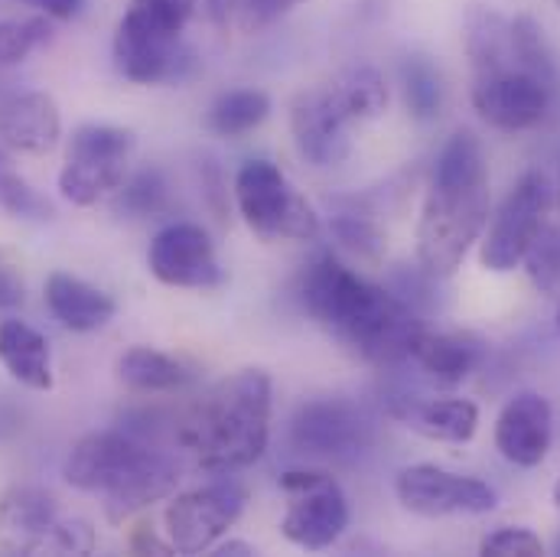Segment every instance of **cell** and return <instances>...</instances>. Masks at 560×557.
I'll list each match as a JSON object with an SVG mask.
<instances>
[{
    "instance_id": "33",
    "label": "cell",
    "mask_w": 560,
    "mask_h": 557,
    "mask_svg": "<svg viewBox=\"0 0 560 557\" xmlns=\"http://www.w3.org/2000/svg\"><path fill=\"white\" fill-rule=\"evenodd\" d=\"M525 271L532 283L541 293H558L560 290V232L545 225L532 248L525 252Z\"/></svg>"
},
{
    "instance_id": "21",
    "label": "cell",
    "mask_w": 560,
    "mask_h": 557,
    "mask_svg": "<svg viewBox=\"0 0 560 557\" xmlns=\"http://www.w3.org/2000/svg\"><path fill=\"white\" fill-rule=\"evenodd\" d=\"M46 306L72 333H95L118 313V303L105 290L66 271H56L46 280Z\"/></svg>"
},
{
    "instance_id": "43",
    "label": "cell",
    "mask_w": 560,
    "mask_h": 557,
    "mask_svg": "<svg viewBox=\"0 0 560 557\" xmlns=\"http://www.w3.org/2000/svg\"><path fill=\"white\" fill-rule=\"evenodd\" d=\"M558 329H560V306H558Z\"/></svg>"
},
{
    "instance_id": "45",
    "label": "cell",
    "mask_w": 560,
    "mask_h": 557,
    "mask_svg": "<svg viewBox=\"0 0 560 557\" xmlns=\"http://www.w3.org/2000/svg\"><path fill=\"white\" fill-rule=\"evenodd\" d=\"M555 3H558V7H560V0H555Z\"/></svg>"
},
{
    "instance_id": "2",
    "label": "cell",
    "mask_w": 560,
    "mask_h": 557,
    "mask_svg": "<svg viewBox=\"0 0 560 557\" xmlns=\"http://www.w3.org/2000/svg\"><path fill=\"white\" fill-rule=\"evenodd\" d=\"M489 222V163L472 131L443 143L418 219V262L430 278H450Z\"/></svg>"
},
{
    "instance_id": "20",
    "label": "cell",
    "mask_w": 560,
    "mask_h": 557,
    "mask_svg": "<svg viewBox=\"0 0 560 557\" xmlns=\"http://www.w3.org/2000/svg\"><path fill=\"white\" fill-rule=\"evenodd\" d=\"M62 138L59 105L46 92H26L0 108V140L20 153H49Z\"/></svg>"
},
{
    "instance_id": "12",
    "label": "cell",
    "mask_w": 560,
    "mask_h": 557,
    "mask_svg": "<svg viewBox=\"0 0 560 557\" xmlns=\"http://www.w3.org/2000/svg\"><path fill=\"white\" fill-rule=\"evenodd\" d=\"M375 437L369 415L342 398H313L290 420V446L316 460H349Z\"/></svg>"
},
{
    "instance_id": "23",
    "label": "cell",
    "mask_w": 560,
    "mask_h": 557,
    "mask_svg": "<svg viewBox=\"0 0 560 557\" xmlns=\"http://www.w3.org/2000/svg\"><path fill=\"white\" fill-rule=\"evenodd\" d=\"M176 486H179V466L166 453H153L125 486H118L115 492L105 496V515H108V522L121 525L131 515L143 512L147 506L170 499L176 492Z\"/></svg>"
},
{
    "instance_id": "5",
    "label": "cell",
    "mask_w": 560,
    "mask_h": 557,
    "mask_svg": "<svg viewBox=\"0 0 560 557\" xmlns=\"http://www.w3.org/2000/svg\"><path fill=\"white\" fill-rule=\"evenodd\" d=\"M0 548L10 555H92L95 529L85 519H66L43 489L10 486L0 496Z\"/></svg>"
},
{
    "instance_id": "32",
    "label": "cell",
    "mask_w": 560,
    "mask_h": 557,
    "mask_svg": "<svg viewBox=\"0 0 560 557\" xmlns=\"http://www.w3.org/2000/svg\"><path fill=\"white\" fill-rule=\"evenodd\" d=\"M329 232H332V239H336L342 248L355 252L359 258L378 262L382 252H385V235H382V229H378L369 216H362V212H336V216L329 219Z\"/></svg>"
},
{
    "instance_id": "1",
    "label": "cell",
    "mask_w": 560,
    "mask_h": 557,
    "mask_svg": "<svg viewBox=\"0 0 560 557\" xmlns=\"http://www.w3.org/2000/svg\"><path fill=\"white\" fill-rule=\"evenodd\" d=\"M300 303L329 336L369 365H398L423 329L418 310L398 293L346 268L336 255H319L300 275Z\"/></svg>"
},
{
    "instance_id": "15",
    "label": "cell",
    "mask_w": 560,
    "mask_h": 557,
    "mask_svg": "<svg viewBox=\"0 0 560 557\" xmlns=\"http://www.w3.org/2000/svg\"><path fill=\"white\" fill-rule=\"evenodd\" d=\"M156 450H147L140 440L121 430H95L75 440L66 456V483L82 492H115L125 486Z\"/></svg>"
},
{
    "instance_id": "29",
    "label": "cell",
    "mask_w": 560,
    "mask_h": 557,
    "mask_svg": "<svg viewBox=\"0 0 560 557\" xmlns=\"http://www.w3.org/2000/svg\"><path fill=\"white\" fill-rule=\"evenodd\" d=\"M509 26H512V53H515V62L525 72H532V76H538V79H545L548 85L558 89V62H555V53H551V46L545 39L541 23L535 16H528V13H522V16L509 20Z\"/></svg>"
},
{
    "instance_id": "42",
    "label": "cell",
    "mask_w": 560,
    "mask_h": 557,
    "mask_svg": "<svg viewBox=\"0 0 560 557\" xmlns=\"http://www.w3.org/2000/svg\"><path fill=\"white\" fill-rule=\"evenodd\" d=\"M551 499H555V509L560 512V479L555 483V489H551Z\"/></svg>"
},
{
    "instance_id": "36",
    "label": "cell",
    "mask_w": 560,
    "mask_h": 557,
    "mask_svg": "<svg viewBox=\"0 0 560 557\" xmlns=\"http://www.w3.org/2000/svg\"><path fill=\"white\" fill-rule=\"evenodd\" d=\"M479 552L489 557H541L545 542L528 529H499L482 538Z\"/></svg>"
},
{
    "instance_id": "9",
    "label": "cell",
    "mask_w": 560,
    "mask_h": 557,
    "mask_svg": "<svg viewBox=\"0 0 560 557\" xmlns=\"http://www.w3.org/2000/svg\"><path fill=\"white\" fill-rule=\"evenodd\" d=\"M551 206V186L545 179V173L532 170L525 173L505 196V202L499 206L482 248H479V262L486 271L492 275H509L525 262V252L532 248V242L538 239V232L545 229V212Z\"/></svg>"
},
{
    "instance_id": "3",
    "label": "cell",
    "mask_w": 560,
    "mask_h": 557,
    "mask_svg": "<svg viewBox=\"0 0 560 557\" xmlns=\"http://www.w3.org/2000/svg\"><path fill=\"white\" fill-rule=\"evenodd\" d=\"M275 382L265 369H242L222 379L179 427V443L199 466L219 476L258 463L271 440Z\"/></svg>"
},
{
    "instance_id": "35",
    "label": "cell",
    "mask_w": 560,
    "mask_h": 557,
    "mask_svg": "<svg viewBox=\"0 0 560 557\" xmlns=\"http://www.w3.org/2000/svg\"><path fill=\"white\" fill-rule=\"evenodd\" d=\"M0 209L16 219H49L52 216V206L16 170H7L0 176Z\"/></svg>"
},
{
    "instance_id": "27",
    "label": "cell",
    "mask_w": 560,
    "mask_h": 557,
    "mask_svg": "<svg viewBox=\"0 0 560 557\" xmlns=\"http://www.w3.org/2000/svg\"><path fill=\"white\" fill-rule=\"evenodd\" d=\"M271 115V98L261 89H232L209 108V128L219 138H245Z\"/></svg>"
},
{
    "instance_id": "11",
    "label": "cell",
    "mask_w": 560,
    "mask_h": 557,
    "mask_svg": "<svg viewBox=\"0 0 560 557\" xmlns=\"http://www.w3.org/2000/svg\"><path fill=\"white\" fill-rule=\"evenodd\" d=\"M398 502L423 519L443 515H486L495 509V489L476 476H463L433 463L405 466L395 479Z\"/></svg>"
},
{
    "instance_id": "40",
    "label": "cell",
    "mask_w": 560,
    "mask_h": 557,
    "mask_svg": "<svg viewBox=\"0 0 560 557\" xmlns=\"http://www.w3.org/2000/svg\"><path fill=\"white\" fill-rule=\"evenodd\" d=\"M212 552H215V555H235V557L255 555V548H252L248 542H225V545H215Z\"/></svg>"
},
{
    "instance_id": "10",
    "label": "cell",
    "mask_w": 560,
    "mask_h": 557,
    "mask_svg": "<svg viewBox=\"0 0 560 557\" xmlns=\"http://www.w3.org/2000/svg\"><path fill=\"white\" fill-rule=\"evenodd\" d=\"M245 502H248V492L229 479L183 492L163 512L166 542L179 555L212 552L229 535V529L242 519Z\"/></svg>"
},
{
    "instance_id": "14",
    "label": "cell",
    "mask_w": 560,
    "mask_h": 557,
    "mask_svg": "<svg viewBox=\"0 0 560 557\" xmlns=\"http://www.w3.org/2000/svg\"><path fill=\"white\" fill-rule=\"evenodd\" d=\"M147 268L160 283L183 290H215L225 280L209 232L192 222H173L160 229L150 242Z\"/></svg>"
},
{
    "instance_id": "7",
    "label": "cell",
    "mask_w": 560,
    "mask_h": 557,
    "mask_svg": "<svg viewBox=\"0 0 560 557\" xmlns=\"http://www.w3.org/2000/svg\"><path fill=\"white\" fill-rule=\"evenodd\" d=\"M138 140L118 125H82L66 147V163L59 170V193L72 206H98L115 196L128 179V166Z\"/></svg>"
},
{
    "instance_id": "18",
    "label": "cell",
    "mask_w": 560,
    "mask_h": 557,
    "mask_svg": "<svg viewBox=\"0 0 560 557\" xmlns=\"http://www.w3.org/2000/svg\"><path fill=\"white\" fill-rule=\"evenodd\" d=\"M392 415L405 427L418 430L427 440L443 443H469L479 430V408L466 398H418V395H392Z\"/></svg>"
},
{
    "instance_id": "24",
    "label": "cell",
    "mask_w": 560,
    "mask_h": 557,
    "mask_svg": "<svg viewBox=\"0 0 560 557\" xmlns=\"http://www.w3.org/2000/svg\"><path fill=\"white\" fill-rule=\"evenodd\" d=\"M466 56L472 66V76H486V72H499L505 66H515V53H512V26L502 13L486 10V7H472L466 13Z\"/></svg>"
},
{
    "instance_id": "8",
    "label": "cell",
    "mask_w": 560,
    "mask_h": 557,
    "mask_svg": "<svg viewBox=\"0 0 560 557\" xmlns=\"http://www.w3.org/2000/svg\"><path fill=\"white\" fill-rule=\"evenodd\" d=\"M287 512L280 535L303 552L332 548L349 529V499L326 469H287L280 473Z\"/></svg>"
},
{
    "instance_id": "6",
    "label": "cell",
    "mask_w": 560,
    "mask_h": 557,
    "mask_svg": "<svg viewBox=\"0 0 560 557\" xmlns=\"http://www.w3.org/2000/svg\"><path fill=\"white\" fill-rule=\"evenodd\" d=\"M235 202L245 225L265 242H316V209L287 183L271 160H248L235 176Z\"/></svg>"
},
{
    "instance_id": "17",
    "label": "cell",
    "mask_w": 560,
    "mask_h": 557,
    "mask_svg": "<svg viewBox=\"0 0 560 557\" xmlns=\"http://www.w3.org/2000/svg\"><path fill=\"white\" fill-rule=\"evenodd\" d=\"M555 440V408L538 392H518L495 420V450L515 466H541Z\"/></svg>"
},
{
    "instance_id": "25",
    "label": "cell",
    "mask_w": 560,
    "mask_h": 557,
    "mask_svg": "<svg viewBox=\"0 0 560 557\" xmlns=\"http://www.w3.org/2000/svg\"><path fill=\"white\" fill-rule=\"evenodd\" d=\"M118 375L131 392L143 395H160V392H176L189 382V369L150 346H135L118 359Z\"/></svg>"
},
{
    "instance_id": "28",
    "label": "cell",
    "mask_w": 560,
    "mask_h": 557,
    "mask_svg": "<svg viewBox=\"0 0 560 557\" xmlns=\"http://www.w3.org/2000/svg\"><path fill=\"white\" fill-rule=\"evenodd\" d=\"M398 82H401V95H405V108L408 115L427 125V121H436L440 118V108H443V79H440V69L420 56V53H408L401 56L398 62Z\"/></svg>"
},
{
    "instance_id": "37",
    "label": "cell",
    "mask_w": 560,
    "mask_h": 557,
    "mask_svg": "<svg viewBox=\"0 0 560 557\" xmlns=\"http://www.w3.org/2000/svg\"><path fill=\"white\" fill-rule=\"evenodd\" d=\"M23 278L16 271V265H10L0 255V310H16L23 303Z\"/></svg>"
},
{
    "instance_id": "41",
    "label": "cell",
    "mask_w": 560,
    "mask_h": 557,
    "mask_svg": "<svg viewBox=\"0 0 560 557\" xmlns=\"http://www.w3.org/2000/svg\"><path fill=\"white\" fill-rule=\"evenodd\" d=\"M7 170H13V163H10V156H7V150L0 147V176H3Z\"/></svg>"
},
{
    "instance_id": "46",
    "label": "cell",
    "mask_w": 560,
    "mask_h": 557,
    "mask_svg": "<svg viewBox=\"0 0 560 557\" xmlns=\"http://www.w3.org/2000/svg\"><path fill=\"white\" fill-rule=\"evenodd\" d=\"M558 189H560V186H558Z\"/></svg>"
},
{
    "instance_id": "16",
    "label": "cell",
    "mask_w": 560,
    "mask_h": 557,
    "mask_svg": "<svg viewBox=\"0 0 560 557\" xmlns=\"http://www.w3.org/2000/svg\"><path fill=\"white\" fill-rule=\"evenodd\" d=\"M349 125L352 121L339 112L329 85L300 92L290 105V135L296 143V153L316 170L339 166L349 156L352 150Z\"/></svg>"
},
{
    "instance_id": "31",
    "label": "cell",
    "mask_w": 560,
    "mask_h": 557,
    "mask_svg": "<svg viewBox=\"0 0 560 557\" xmlns=\"http://www.w3.org/2000/svg\"><path fill=\"white\" fill-rule=\"evenodd\" d=\"M49 16L33 13V16H13L0 20V66H16L23 62L33 49H39L49 39Z\"/></svg>"
},
{
    "instance_id": "44",
    "label": "cell",
    "mask_w": 560,
    "mask_h": 557,
    "mask_svg": "<svg viewBox=\"0 0 560 557\" xmlns=\"http://www.w3.org/2000/svg\"><path fill=\"white\" fill-rule=\"evenodd\" d=\"M558 552H560V538H558Z\"/></svg>"
},
{
    "instance_id": "30",
    "label": "cell",
    "mask_w": 560,
    "mask_h": 557,
    "mask_svg": "<svg viewBox=\"0 0 560 557\" xmlns=\"http://www.w3.org/2000/svg\"><path fill=\"white\" fill-rule=\"evenodd\" d=\"M170 199V186L163 179V173L156 166H147L135 173L128 183H121V189L115 193V209L131 216V219H147L166 209Z\"/></svg>"
},
{
    "instance_id": "22",
    "label": "cell",
    "mask_w": 560,
    "mask_h": 557,
    "mask_svg": "<svg viewBox=\"0 0 560 557\" xmlns=\"http://www.w3.org/2000/svg\"><path fill=\"white\" fill-rule=\"evenodd\" d=\"M0 365L16 379L20 385L33 392L52 388V359L49 343L39 329H33L23 320H3L0 323Z\"/></svg>"
},
{
    "instance_id": "34",
    "label": "cell",
    "mask_w": 560,
    "mask_h": 557,
    "mask_svg": "<svg viewBox=\"0 0 560 557\" xmlns=\"http://www.w3.org/2000/svg\"><path fill=\"white\" fill-rule=\"evenodd\" d=\"M212 26H219L222 33L238 30V33H261L268 30V16H265V0H202Z\"/></svg>"
},
{
    "instance_id": "38",
    "label": "cell",
    "mask_w": 560,
    "mask_h": 557,
    "mask_svg": "<svg viewBox=\"0 0 560 557\" xmlns=\"http://www.w3.org/2000/svg\"><path fill=\"white\" fill-rule=\"evenodd\" d=\"M23 3L33 7L36 13H46L49 20H72L85 7V0H23Z\"/></svg>"
},
{
    "instance_id": "19",
    "label": "cell",
    "mask_w": 560,
    "mask_h": 557,
    "mask_svg": "<svg viewBox=\"0 0 560 557\" xmlns=\"http://www.w3.org/2000/svg\"><path fill=\"white\" fill-rule=\"evenodd\" d=\"M486 346L472 333H427L420 329L408 359L436 385H463L482 365Z\"/></svg>"
},
{
    "instance_id": "4",
    "label": "cell",
    "mask_w": 560,
    "mask_h": 557,
    "mask_svg": "<svg viewBox=\"0 0 560 557\" xmlns=\"http://www.w3.org/2000/svg\"><path fill=\"white\" fill-rule=\"evenodd\" d=\"M196 13V0H131L115 33V66L138 85L179 82L196 69L183 46V30Z\"/></svg>"
},
{
    "instance_id": "26",
    "label": "cell",
    "mask_w": 560,
    "mask_h": 557,
    "mask_svg": "<svg viewBox=\"0 0 560 557\" xmlns=\"http://www.w3.org/2000/svg\"><path fill=\"white\" fill-rule=\"evenodd\" d=\"M329 92L339 105V112L355 121H372L388 108V82L372 66H355L342 72L336 82H329Z\"/></svg>"
},
{
    "instance_id": "13",
    "label": "cell",
    "mask_w": 560,
    "mask_h": 557,
    "mask_svg": "<svg viewBox=\"0 0 560 557\" xmlns=\"http://www.w3.org/2000/svg\"><path fill=\"white\" fill-rule=\"evenodd\" d=\"M555 98V85L525 72L518 62L499 72L472 76V108L499 131H528L545 121Z\"/></svg>"
},
{
    "instance_id": "39",
    "label": "cell",
    "mask_w": 560,
    "mask_h": 557,
    "mask_svg": "<svg viewBox=\"0 0 560 557\" xmlns=\"http://www.w3.org/2000/svg\"><path fill=\"white\" fill-rule=\"evenodd\" d=\"M300 3H306V0H265L268 26H271V23H278L283 13H290V10H293V7H300Z\"/></svg>"
}]
</instances>
